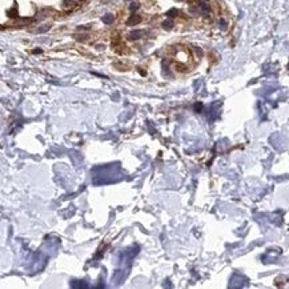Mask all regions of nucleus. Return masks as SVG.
Listing matches in <instances>:
<instances>
[{
  "mask_svg": "<svg viewBox=\"0 0 289 289\" xmlns=\"http://www.w3.org/2000/svg\"><path fill=\"white\" fill-rule=\"evenodd\" d=\"M143 36H144V31H143V29H136V31L129 32L128 39L129 40H137V39L143 38Z\"/></svg>",
  "mask_w": 289,
  "mask_h": 289,
  "instance_id": "obj_1",
  "label": "nucleus"
},
{
  "mask_svg": "<svg viewBox=\"0 0 289 289\" xmlns=\"http://www.w3.org/2000/svg\"><path fill=\"white\" fill-rule=\"evenodd\" d=\"M129 8H131V11H136L139 8V3H132L129 6Z\"/></svg>",
  "mask_w": 289,
  "mask_h": 289,
  "instance_id": "obj_8",
  "label": "nucleus"
},
{
  "mask_svg": "<svg viewBox=\"0 0 289 289\" xmlns=\"http://www.w3.org/2000/svg\"><path fill=\"white\" fill-rule=\"evenodd\" d=\"M8 17H17V10L16 8H11L8 12H7Z\"/></svg>",
  "mask_w": 289,
  "mask_h": 289,
  "instance_id": "obj_5",
  "label": "nucleus"
},
{
  "mask_svg": "<svg viewBox=\"0 0 289 289\" xmlns=\"http://www.w3.org/2000/svg\"><path fill=\"white\" fill-rule=\"evenodd\" d=\"M163 28L164 29H167V31H169V29L173 28V25H175V23L172 22V20H165V22H163Z\"/></svg>",
  "mask_w": 289,
  "mask_h": 289,
  "instance_id": "obj_3",
  "label": "nucleus"
},
{
  "mask_svg": "<svg viewBox=\"0 0 289 289\" xmlns=\"http://www.w3.org/2000/svg\"><path fill=\"white\" fill-rule=\"evenodd\" d=\"M177 13H179V11L175 10V8H172V10H169L167 12V16L168 17H175V16H177Z\"/></svg>",
  "mask_w": 289,
  "mask_h": 289,
  "instance_id": "obj_6",
  "label": "nucleus"
},
{
  "mask_svg": "<svg viewBox=\"0 0 289 289\" xmlns=\"http://www.w3.org/2000/svg\"><path fill=\"white\" fill-rule=\"evenodd\" d=\"M49 28H51V25H43V27H40V28L36 29V32H39V33H43V32H47Z\"/></svg>",
  "mask_w": 289,
  "mask_h": 289,
  "instance_id": "obj_7",
  "label": "nucleus"
},
{
  "mask_svg": "<svg viewBox=\"0 0 289 289\" xmlns=\"http://www.w3.org/2000/svg\"><path fill=\"white\" fill-rule=\"evenodd\" d=\"M113 15L112 13H107V15H104L103 16V22L105 23V24H111V23H113Z\"/></svg>",
  "mask_w": 289,
  "mask_h": 289,
  "instance_id": "obj_4",
  "label": "nucleus"
},
{
  "mask_svg": "<svg viewBox=\"0 0 289 289\" xmlns=\"http://www.w3.org/2000/svg\"><path fill=\"white\" fill-rule=\"evenodd\" d=\"M140 22H141V17H140L139 15L132 13V15H131V17L127 20V24H128V25H136V24H139Z\"/></svg>",
  "mask_w": 289,
  "mask_h": 289,
  "instance_id": "obj_2",
  "label": "nucleus"
}]
</instances>
